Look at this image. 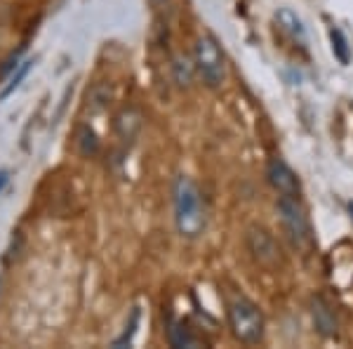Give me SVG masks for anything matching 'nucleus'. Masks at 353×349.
<instances>
[{"label": "nucleus", "mask_w": 353, "mask_h": 349, "mask_svg": "<svg viewBox=\"0 0 353 349\" xmlns=\"http://www.w3.org/2000/svg\"><path fill=\"white\" fill-rule=\"evenodd\" d=\"M330 41H332V53L334 57L341 62V64H349L351 59V50H349V43H346L344 33L339 31V28H330Z\"/></svg>", "instance_id": "13"}, {"label": "nucleus", "mask_w": 353, "mask_h": 349, "mask_svg": "<svg viewBox=\"0 0 353 349\" xmlns=\"http://www.w3.org/2000/svg\"><path fill=\"white\" fill-rule=\"evenodd\" d=\"M141 130V113L134 106H125L121 113L116 116V135L123 144H132L134 137Z\"/></svg>", "instance_id": "8"}, {"label": "nucleus", "mask_w": 353, "mask_h": 349, "mask_svg": "<svg viewBox=\"0 0 353 349\" xmlns=\"http://www.w3.org/2000/svg\"><path fill=\"white\" fill-rule=\"evenodd\" d=\"M174 225L179 236L198 238L205 232V208L196 182L186 175L174 180Z\"/></svg>", "instance_id": "1"}, {"label": "nucleus", "mask_w": 353, "mask_h": 349, "mask_svg": "<svg viewBox=\"0 0 353 349\" xmlns=\"http://www.w3.org/2000/svg\"><path fill=\"white\" fill-rule=\"evenodd\" d=\"M8 182H10V173H8V170H0V191H3Z\"/></svg>", "instance_id": "16"}, {"label": "nucleus", "mask_w": 353, "mask_h": 349, "mask_svg": "<svg viewBox=\"0 0 353 349\" xmlns=\"http://www.w3.org/2000/svg\"><path fill=\"white\" fill-rule=\"evenodd\" d=\"M311 314H313V323H316V330L323 337H334L339 333V321L334 317L332 307L325 297H313L311 300Z\"/></svg>", "instance_id": "7"}, {"label": "nucleus", "mask_w": 353, "mask_h": 349, "mask_svg": "<svg viewBox=\"0 0 353 349\" xmlns=\"http://www.w3.org/2000/svg\"><path fill=\"white\" fill-rule=\"evenodd\" d=\"M278 215H281V222L285 227L288 236L292 238L294 245L304 248V245H311L313 241V232H311V222L306 210L301 208L299 198H290V196H281L278 198Z\"/></svg>", "instance_id": "4"}, {"label": "nucleus", "mask_w": 353, "mask_h": 349, "mask_svg": "<svg viewBox=\"0 0 353 349\" xmlns=\"http://www.w3.org/2000/svg\"><path fill=\"white\" fill-rule=\"evenodd\" d=\"M172 73H174V81L179 88H191L193 76H196V64H191L189 57L184 55H176L172 59Z\"/></svg>", "instance_id": "10"}, {"label": "nucleus", "mask_w": 353, "mask_h": 349, "mask_svg": "<svg viewBox=\"0 0 353 349\" xmlns=\"http://www.w3.org/2000/svg\"><path fill=\"white\" fill-rule=\"evenodd\" d=\"M193 64L201 76V81L208 85L210 90H217L226 81V59L221 53L219 43L214 36L203 33L193 45Z\"/></svg>", "instance_id": "2"}, {"label": "nucleus", "mask_w": 353, "mask_h": 349, "mask_svg": "<svg viewBox=\"0 0 353 349\" xmlns=\"http://www.w3.org/2000/svg\"><path fill=\"white\" fill-rule=\"evenodd\" d=\"M168 337H170V345L181 349V347H201V340L191 333V328H186L181 321H172L168 328Z\"/></svg>", "instance_id": "9"}, {"label": "nucleus", "mask_w": 353, "mask_h": 349, "mask_svg": "<svg viewBox=\"0 0 353 349\" xmlns=\"http://www.w3.org/2000/svg\"><path fill=\"white\" fill-rule=\"evenodd\" d=\"M137 321H139V309H134V312H132V319H130V330H125V333H123L121 337H118L116 342H113V347H123V345H128V342L132 340Z\"/></svg>", "instance_id": "15"}, {"label": "nucleus", "mask_w": 353, "mask_h": 349, "mask_svg": "<svg viewBox=\"0 0 353 349\" xmlns=\"http://www.w3.org/2000/svg\"><path fill=\"white\" fill-rule=\"evenodd\" d=\"M229 326L233 337L243 345H259L264 337V314L248 297H238L229 305Z\"/></svg>", "instance_id": "3"}, {"label": "nucleus", "mask_w": 353, "mask_h": 349, "mask_svg": "<svg viewBox=\"0 0 353 349\" xmlns=\"http://www.w3.org/2000/svg\"><path fill=\"white\" fill-rule=\"evenodd\" d=\"M33 64H36V59H24L19 66L14 68V73H12V78H10V83L5 85L3 90H0V100H5V97H10V95L14 93L17 88H19L21 81H24V78L28 76V71H31V68H33Z\"/></svg>", "instance_id": "12"}, {"label": "nucleus", "mask_w": 353, "mask_h": 349, "mask_svg": "<svg viewBox=\"0 0 353 349\" xmlns=\"http://www.w3.org/2000/svg\"><path fill=\"white\" fill-rule=\"evenodd\" d=\"M349 213H351V220H353V201L349 203Z\"/></svg>", "instance_id": "17"}, {"label": "nucleus", "mask_w": 353, "mask_h": 349, "mask_svg": "<svg viewBox=\"0 0 353 349\" xmlns=\"http://www.w3.org/2000/svg\"><path fill=\"white\" fill-rule=\"evenodd\" d=\"M245 245H248L250 255L259 267L276 269L281 265V248H278L276 238L264 227H250L248 234H245Z\"/></svg>", "instance_id": "5"}, {"label": "nucleus", "mask_w": 353, "mask_h": 349, "mask_svg": "<svg viewBox=\"0 0 353 349\" xmlns=\"http://www.w3.org/2000/svg\"><path fill=\"white\" fill-rule=\"evenodd\" d=\"M266 177H269V185L276 189L281 196H290V198L301 196L299 177L283 158H278V156L271 158L269 165H266Z\"/></svg>", "instance_id": "6"}, {"label": "nucleus", "mask_w": 353, "mask_h": 349, "mask_svg": "<svg viewBox=\"0 0 353 349\" xmlns=\"http://www.w3.org/2000/svg\"><path fill=\"white\" fill-rule=\"evenodd\" d=\"M76 144L81 149L83 156H94V153L99 151V140H97L94 130L90 128V125H81V128H78Z\"/></svg>", "instance_id": "11"}, {"label": "nucleus", "mask_w": 353, "mask_h": 349, "mask_svg": "<svg viewBox=\"0 0 353 349\" xmlns=\"http://www.w3.org/2000/svg\"><path fill=\"white\" fill-rule=\"evenodd\" d=\"M278 21H281L283 28H285L294 41H297V38L304 41V26H301V21L297 19V15H292L290 10H281V12H278Z\"/></svg>", "instance_id": "14"}]
</instances>
